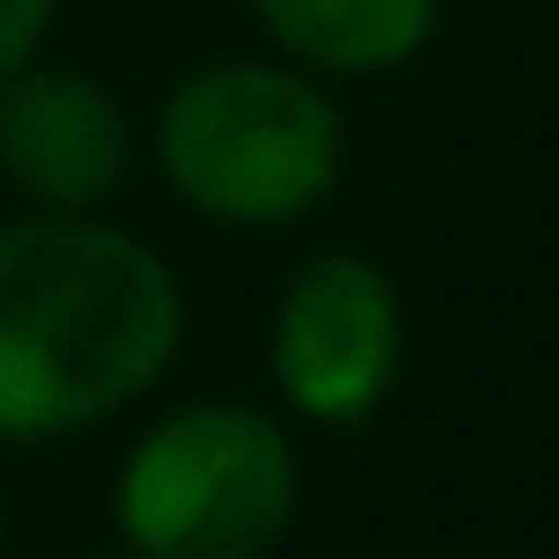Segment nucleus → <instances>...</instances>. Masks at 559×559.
I'll return each mask as SVG.
<instances>
[{"instance_id": "obj_4", "label": "nucleus", "mask_w": 559, "mask_h": 559, "mask_svg": "<svg viewBox=\"0 0 559 559\" xmlns=\"http://www.w3.org/2000/svg\"><path fill=\"white\" fill-rule=\"evenodd\" d=\"M399 353H406V307L383 261L330 246L284 284L269 322V383L299 421L360 429L368 414H383Z\"/></svg>"}, {"instance_id": "obj_2", "label": "nucleus", "mask_w": 559, "mask_h": 559, "mask_svg": "<svg viewBox=\"0 0 559 559\" xmlns=\"http://www.w3.org/2000/svg\"><path fill=\"white\" fill-rule=\"evenodd\" d=\"M154 169L200 223L292 230L345 177V116L314 70L223 55L162 93Z\"/></svg>"}, {"instance_id": "obj_1", "label": "nucleus", "mask_w": 559, "mask_h": 559, "mask_svg": "<svg viewBox=\"0 0 559 559\" xmlns=\"http://www.w3.org/2000/svg\"><path fill=\"white\" fill-rule=\"evenodd\" d=\"M185 337L169 261L100 215L0 223V444H55L162 383Z\"/></svg>"}, {"instance_id": "obj_7", "label": "nucleus", "mask_w": 559, "mask_h": 559, "mask_svg": "<svg viewBox=\"0 0 559 559\" xmlns=\"http://www.w3.org/2000/svg\"><path fill=\"white\" fill-rule=\"evenodd\" d=\"M55 16H62V0H0V85H9L24 62L47 55Z\"/></svg>"}, {"instance_id": "obj_6", "label": "nucleus", "mask_w": 559, "mask_h": 559, "mask_svg": "<svg viewBox=\"0 0 559 559\" xmlns=\"http://www.w3.org/2000/svg\"><path fill=\"white\" fill-rule=\"evenodd\" d=\"M246 9L269 47L314 78H391L444 24V0H246Z\"/></svg>"}, {"instance_id": "obj_8", "label": "nucleus", "mask_w": 559, "mask_h": 559, "mask_svg": "<svg viewBox=\"0 0 559 559\" xmlns=\"http://www.w3.org/2000/svg\"><path fill=\"white\" fill-rule=\"evenodd\" d=\"M0 544H9V483H0Z\"/></svg>"}, {"instance_id": "obj_3", "label": "nucleus", "mask_w": 559, "mask_h": 559, "mask_svg": "<svg viewBox=\"0 0 559 559\" xmlns=\"http://www.w3.org/2000/svg\"><path fill=\"white\" fill-rule=\"evenodd\" d=\"M292 513L299 452L246 399L162 414L116 467V528L139 559H269Z\"/></svg>"}, {"instance_id": "obj_5", "label": "nucleus", "mask_w": 559, "mask_h": 559, "mask_svg": "<svg viewBox=\"0 0 559 559\" xmlns=\"http://www.w3.org/2000/svg\"><path fill=\"white\" fill-rule=\"evenodd\" d=\"M131 116L123 100L70 62H24L0 85V177L39 215H93L131 185Z\"/></svg>"}]
</instances>
